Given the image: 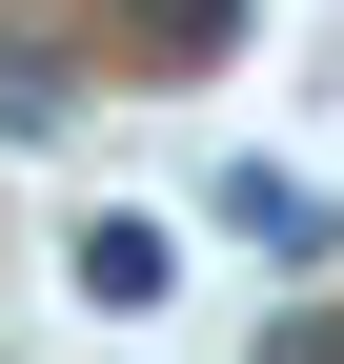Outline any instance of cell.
Masks as SVG:
<instances>
[{
    "label": "cell",
    "instance_id": "cell-1",
    "mask_svg": "<svg viewBox=\"0 0 344 364\" xmlns=\"http://www.w3.org/2000/svg\"><path fill=\"white\" fill-rule=\"evenodd\" d=\"M223 223L264 263H324V182H284V162H223Z\"/></svg>",
    "mask_w": 344,
    "mask_h": 364
},
{
    "label": "cell",
    "instance_id": "cell-2",
    "mask_svg": "<svg viewBox=\"0 0 344 364\" xmlns=\"http://www.w3.org/2000/svg\"><path fill=\"white\" fill-rule=\"evenodd\" d=\"M243 41V0H122V61H162V81H203Z\"/></svg>",
    "mask_w": 344,
    "mask_h": 364
},
{
    "label": "cell",
    "instance_id": "cell-4",
    "mask_svg": "<svg viewBox=\"0 0 344 364\" xmlns=\"http://www.w3.org/2000/svg\"><path fill=\"white\" fill-rule=\"evenodd\" d=\"M264 364H344V324H284V344H264Z\"/></svg>",
    "mask_w": 344,
    "mask_h": 364
},
{
    "label": "cell",
    "instance_id": "cell-3",
    "mask_svg": "<svg viewBox=\"0 0 344 364\" xmlns=\"http://www.w3.org/2000/svg\"><path fill=\"white\" fill-rule=\"evenodd\" d=\"M81 304H162V223H81Z\"/></svg>",
    "mask_w": 344,
    "mask_h": 364
}]
</instances>
